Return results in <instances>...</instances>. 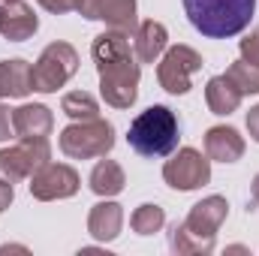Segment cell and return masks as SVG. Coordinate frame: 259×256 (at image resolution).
<instances>
[{
    "label": "cell",
    "mask_w": 259,
    "mask_h": 256,
    "mask_svg": "<svg viewBox=\"0 0 259 256\" xmlns=\"http://www.w3.org/2000/svg\"><path fill=\"white\" fill-rule=\"evenodd\" d=\"M226 75L232 78V84L241 94H259V69L250 66L247 61H235V64L226 69Z\"/></svg>",
    "instance_id": "7402d4cb"
},
{
    "label": "cell",
    "mask_w": 259,
    "mask_h": 256,
    "mask_svg": "<svg viewBox=\"0 0 259 256\" xmlns=\"http://www.w3.org/2000/svg\"><path fill=\"white\" fill-rule=\"evenodd\" d=\"M78 193V172L66 163H46L39 172L30 175V196L39 202L69 199Z\"/></svg>",
    "instance_id": "30bf717a"
},
{
    "label": "cell",
    "mask_w": 259,
    "mask_h": 256,
    "mask_svg": "<svg viewBox=\"0 0 259 256\" xmlns=\"http://www.w3.org/2000/svg\"><path fill=\"white\" fill-rule=\"evenodd\" d=\"M241 61H247L250 66H256L259 69V27L247 36V39H241Z\"/></svg>",
    "instance_id": "603a6c76"
},
{
    "label": "cell",
    "mask_w": 259,
    "mask_h": 256,
    "mask_svg": "<svg viewBox=\"0 0 259 256\" xmlns=\"http://www.w3.org/2000/svg\"><path fill=\"white\" fill-rule=\"evenodd\" d=\"M46 12H55V15H64V12H72L78 9V0H36Z\"/></svg>",
    "instance_id": "cb8c5ba5"
},
{
    "label": "cell",
    "mask_w": 259,
    "mask_h": 256,
    "mask_svg": "<svg viewBox=\"0 0 259 256\" xmlns=\"http://www.w3.org/2000/svg\"><path fill=\"white\" fill-rule=\"evenodd\" d=\"M130 148L139 157L148 160H163L172 151H178L181 142V121L169 106H151L145 112L136 115V121L130 124L127 133Z\"/></svg>",
    "instance_id": "7a4b0ae2"
},
{
    "label": "cell",
    "mask_w": 259,
    "mask_h": 256,
    "mask_svg": "<svg viewBox=\"0 0 259 256\" xmlns=\"http://www.w3.org/2000/svg\"><path fill=\"white\" fill-rule=\"evenodd\" d=\"M127 187V175L121 169V163L115 160H100L94 169H91V190L103 199H112Z\"/></svg>",
    "instance_id": "d6986e66"
},
{
    "label": "cell",
    "mask_w": 259,
    "mask_h": 256,
    "mask_svg": "<svg viewBox=\"0 0 259 256\" xmlns=\"http://www.w3.org/2000/svg\"><path fill=\"white\" fill-rule=\"evenodd\" d=\"M0 3H9V0H0Z\"/></svg>",
    "instance_id": "f1b7e54d"
},
{
    "label": "cell",
    "mask_w": 259,
    "mask_h": 256,
    "mask_svg": "<svg viewBox=\"0 0 259 256\" xmlns=\"http://www.w3.org/2000/svg\"><path fill=\"white\" fill-rule=\"evenodd\" d=\"M78 12L91 21H106L115 30L136 33V0H78Z\"/></svg>",
    "instance_id": "8fae6325"
},
{
    "label": "cell",
    "mask_w": 259,
    "mask_h": 256,
    "mask_svg": "<svg viewBox=\"0 0 259 256\" xmlns=\"http://www.w3.org/2000/svg\"><path fill=\"white\" fill-rule=\"evenodd\" d=\"M121 226H124V208L112 199L97 202L88 214V232L97 241H115L121 235Z\"/></svg>",
    "instance_id": "2e32d148"
},
{
    "label": "cell",
    "mask_w": 259,
    "mask_h": 256,
    "mask_svg": "<svg viewBox=\"0 0 259 256\" xmlns=\"http://www.w3.org/2000/svg\"><path fill=\"white\" fill-rule=\"evenodd\" d=\"M163 178L172 190H199L211 181V160L208 154L202 157L196 148H181L178 154L172 151V160H166L163 166Z\"/></svg>",
    "instance_id": "9c48e42d"
},
{
    "label": "cell",
    "mask_w": 259,
    "mask_h": 256,
    "mask_svg": "<svg viewBox=\"0 0 259 256\" xmlns=\"http://www.w3.org/2000/svg\"><path fill=\"white\" fill-rule=\"evenodd\" d=\"M12 127L18 139H49V133L55 127L52 109L42 103H27L12 109Z\"/></svg>",
    "instance_id": "4fadbf2b"
},
{
    "label": "cell",
    "mask_w": 259,
    "mask_h": 256,
    "mask_svg": "<svg viewBox=\"0 0 259 256\" xmlns=\"http://www.w3.org/2000/svg\"><path fill=\"white\" fill-rule=\"evenodd\" d=\"M184 12L202 36L229 39L250 24L256 0H184Z\"/></svg>",
    "instance_id": "3957f363"
},
{
    "label": "cell",
    "mask_w": 259,
    "mask_h": 256,
    "mask_svg": "<svg viewBox=\"0 0 259 256\" xmlns=\"http://www.w3.org/2000/svg\"><path fill=\"white\" fill-rule=\"evenodd\" d=\"M202 69V55L190 46H172L163 52L160 66H157V81L166 94H187L190 91V75Z\"/></svg>",
    "instance_id": "ba28073f"
},
{
    "label": "cell",
    "mask_w": 259,
    "mask_h": 256,
    "mask_svg": "<svg viewBox=\"0 0 259 256\" xmlns=\"http://www.w3.org/2000/svg\"><path fill=\"white\" fill-rule=\"evenodd\" d=\"M241 100H244V94L232 84V78L223 72V75H214L211 81H208V88H205V103H208V109L214 112V115H232V112H238V106H241Z\"/></svg>",
    "instance_id": "e0dca14e"
},
{
    "label": "cell",
    "mask_w": 259,
    "mask_h": 256,
    "mask_svg": "<svg viewBox=\"0 0 259 256\" xmlns=\"http://www.w3.org/2000/svg\"><path fill=\"white\" fill-rule=\"evenodd\" d=\"M130 226H133L136 235H154V232H160L166 226V211L160 205H154V202H145V205H139L133 211Z\"/></svg>",
    "instance_id": "ffe728a7"
},
{
    "label": "cell",
    "mask_w": 259,
    "mask_h": 256,
    "mask_svg": "<svg viewBox=\"0 0 259 256\" xmlns=\"http://www.w3.org/2000/svg\"><path fill=\"white\" fill-rule=\"evenodd\" d=\"M250 202H253V205H259V175L253 178V184H250Z\"/></svg>",
    "instance_id": "83f0119b"
},
{
    "label": "cell",
    "mask_w": 259,
    "mask_h": 256,
    "mask_svg": "<svg viewBox=\"0 0 259 256\" xmlns=\"http://www.w3.org/2000/svg\"><path fill=\"white\" fill-rule=\"evenodd\" d=\"M61 109H64V115H69L72 121H91V118H100V103H97L88 91L64 94Z\"/></svg>",
    "instance_id": "44dd1931"
},
{
    "label": "cell",
    "mask_w": 259,
    "mask_h": 256,
    "mask_svg": "<svg viewBox=\"0 0 259 256\" xmlns=\"http://www.w3.org/2000/svg\"><path fill=\"white\" fill-rule=\"evenodd\" d=\"M39 27V18L33 15V9L24 3V0H9L3 3L0 9V33L9 39V42H24L36 33Z\"/></svg>",
    "instance_id": "7c38bea8"
},
{
    "label": "cell",
    "mask_w": 259,
    "mask_h": 256,
    "mask_svg": "<svg viewBox=\"0 0 259 256\" xmlns=\"http://www.w3.org/2000/svg\"><path fill=\"white\" fill-rule=\"evenodd\" d=\"M229 217V202L223 196H205L196 202L190 214L172 226L169 232V247L178 256H196V253H214L217 244V229Z\"/></svg>",
    "instance_id": "6da1fadb"
},
{
    "label": "cell",
    "mask_w": 259,
    "mask_h": 256,
    "mask_svg": "<svg viewBox=\"0 0 259 256\" xmlns=\"http://www.w3.org/2000/svg\"><path fill=\"white\" fill-rule=\"evenodd\" d=\"M100 72V94L109 106L115 109H130L139 97V75L142 69L136 64V55L109 61V64H97Z\"/></svg>",
    "instance_id": "5b68a950"
},
{
    "label": "cell",
    "mask_w": 259,
    "mask_h": 256,
    "mask_svg": "<svg viewBox=\"0 0 259 256\" xmlns=\"http://www.w3.org/2000/svg\"><path fill=\"white\" fill-rule=\"evenodd\" d=\"M75 69H78V52L69 42H52V46H46L42 55H39V61L33 64V72H30L33 91L55 94L58 88H64L66 81L75 75Z\"/></svg>",
    "instance_id": "8992f818"
},
{
    "label": "cell",
    "mask_w": 259,
    "mask_h": 256,
    "mask_svg": "<svg viewBox=\"0 0 259 256\" xmlns=\"http://www.w3.org/2000/svg\"><path fill=\"white\" fill-rule=\"evenodd\" d=\"M49 160H52L49 139H21L18 145L0 151V181L18 184L33 172H39Z\"/></svg>",
    "instance_id": "52a82bcc"
},
{
    "label": "cell",
    "mask_w": 259,
    "mask_h": 256,
    "mask_svg": "<svg viewBox=\"0 0 259 256\" xmlns=\"http://www.w3.org/2000/svg\"><path fill=\"white\" fill-rule=\"evenodd\" d=\"M12 199H15V190H12V184L9 181H0V214L12 205Z\"/></svg>",
    "instance_id": "484cf974"
},
{
    "label": "cell",
    "mask_w": 259,
    "mask_h": 256,
    "mask_svg": "<svg viewBox=\"0 0 259 256\" xmlns=\"http://www.w3.org/2000/svg\"><path fill=\"white\" fill-rule=\"evenodd\" d=\"M30 72L33 66L21 58H12V61H0V100L3 97H27L33 91V81H30Z\"/></svg>",
    "instance_id": "ac0fdd59"
},
{
    "label": "cell",
    "mask_w": 259,
    "mask_h": 256,
    "mask_svg": "<svg viewBox=\"0 0 259 256\" xmlns=\"http://www.w3.org/2000/svg\"><path fill=\"white\" fill-rule=\"evenodd\" d=\"M166 46H169V33L160 21H154V18L139 21V27L133 33V52L142 64H154L157 58H163Z\"/></svg>",
    "instance_id": "9a60e30c"
},
{
    "label": "cell",
    "mask_w": 259,
    "mask_h": 256,
    "mask_svg": "<svg viewBox=\"0 0 259 256\" xmlns=\"http://www.w3.org/2000/svg\"><path fill=\"white\" fill-rule=\"evenodd\" d=\"M115 148V127L106 118L75 121L61 133V151L69 160H94L106 157Z\"/></svg>",
    "instance_id": "277c9868"
},
{
    "label": "cell",
    "mask_w": 259,
    "mask_h": 256,
    "mask_svg": "<svg viewBox=\"0 0 259 256\" xmlns=\"http://www.w3.org/2000/svg\"><path fill=\"white\" fill-rule=\"evenodd\" d=\"M247 133H250L253 142H259V106H253L247 112Z\"/></svg>",
    "instance_id": "4316f807"
},
{
    "label": "cell",
    "mask_w": 259,
    "mask_h": 256,
    "mask_svg": "<svg viewBox=\"0 0 259 256\" xmlns=\"http://www.w3.org/2000/svg\"><path fill=\"white\" fill-rule=\"evenodd\" d=\"M15 136V127H12V109L9 106H0V142L12 139Z\"/></svg>",
    "instance_id": "d4e9b609"
},
{
    "label": "cell",
    "mask_w": 259,
    "mask_h": 256,
    "mask_svg": "<svg viewBox=\"0 0 259 256\" xmlns=\"http://www.w3.org/2000/svg\"><path fill=\"white\" fill-rule=\"evenodd\" d=\"M205 154L217 163H238L244 157V139L235 127H211L205 133Z\"/></svg>",
    "instance_id": "5bb4252c"
}]
</instances>
